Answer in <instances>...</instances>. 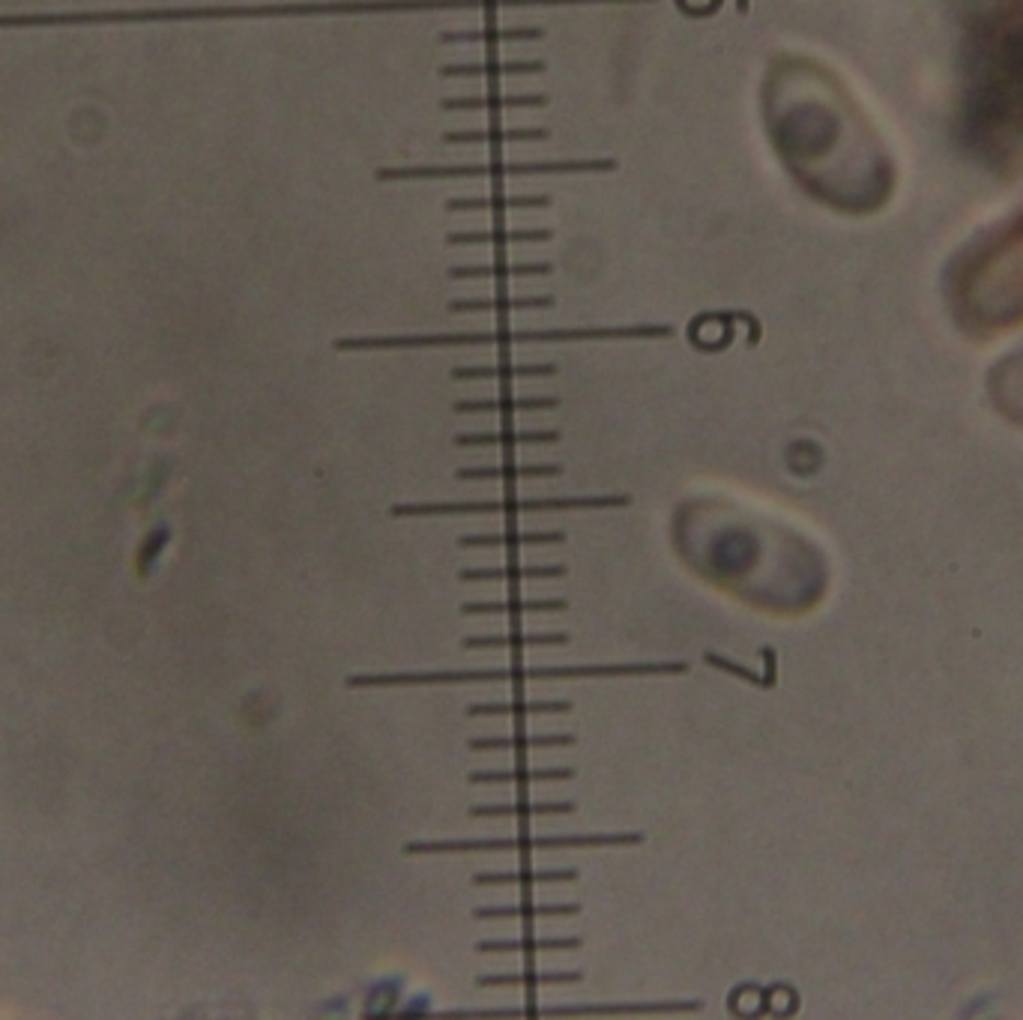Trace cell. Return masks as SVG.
<instances>
[{"label":"cell","mask_w":1023,"mask_h":1020,"mask_svg":"<svg viewBox=\"0 0 1023 1020\" xmlns=\"http://www.w3.org/2000/svg\"><path fill=\"white\" fill-rule=\"evenodd\" d=\"M616 171V159H527V162H446V165H396L377 168L380 183L405 180H497V177H545V174H607Z\"/></svg>","instance_id":"1"},{"label":"cell","mask_w":1023,"mask_h":1020,"mask_svg":"<svg viewBox=\"0 0 1023 1020\" xmlns=\"http://www.w3.org/2000/svg\"><path fill=\"white\" fill-rule=\"evenodd\" d=\"M628 494H581V497H503V500H458V503H398L393 518L441 515H518V512H578V509H623Z\"/></svg>","instance_id":"2"},{"label":"cell","mask_w":1023,"mask_h":1020,"mask_svg":"<svg viewBox=\"0 0 1023 1020\" xmlns=\"http://www.w3.org/2000/svg\"><path fill=\"white\" fill-rule=\"evenodd\" d=\"M644 845L640 832H616V835H524V838H452V841H408L405 853L408 855H434V853H503V850H518V853H533V850H569V847H638Z\"/></svg>","instance_id":"3"},{"label":"cell","mask_w":1023,"mask_h":1020,"mask_svg":"<svg viewBox=\"0 0 1023 1020\" xmlns=\"http://www.w3.org/2000/svg\"><path fill=\"white\" fill-rule=\"evenodd\" d=\"M673 327L668 324H628V327H550V329H497L503 348L509 344H545V341H647L671 339Z\"/></svg>","instance_id":"4"},{"label":"cell","mask_w":1023,"mask_h":1020,"mask_svg":"<svg viewBox=\"0 0 1023 1020\" xmlns=\"http://www.w3.org/2000/svg\"><path fill=\"white\" fill-rule=\"evenodd\" d=\"M524 668L503 670H405V673H356L348 677V689H389V685H458V682H518Z\"/></svg>","instance_id":"5"},{"label":"cell","mask_w":1023,"mask_h":1020,"mask_svg":"<svg viewBox=\"0 0 1023 1020\" xmlns=\"http://www.w3.org/2000/svg\"><path fill=\"white\" fill-rule=\"evenodd\" d=\"M689 673V661H640V665H569V668H524V680H611V677H677Z\"/></svg>","instance_id":"6"},{"label":"cell","mask_w":1023,"mask_h":1020,"mask_svg":"<svg viewBox=\"0 0 1023 1020\" xmlns=\"http://www.w3.org/2000/svg\"><path fill=\"white\" fill-rule=\"evenodd\" d=\"M550 273H554V267L548 261H495L450 267L452 282H464V279H497V282H507V279H533V275Z\"/></svg>","instance_id":"7"},{"label":"cell","mask_w":1023,"mask_h":1020,"mask_svg":"<svg viewBox=\"0 0 1023 1020\" xmlns=\"http://www.w3.org/2000/svg\"><path fill=\"white\" fill-rule=\"evenodd\" d=\"M557 299L548 294H500V296H467V299H452V315L464 311H542L554 308Z\"/></svg>","instance_id":"8"},{"label":"cell","mask_w":1023,"mask_h":1020,"mask_svg":"<svg viewBox=\"0 0 1023 1020\" xmlns=\"http://www.w3.org/2000/svg\"><path fill=\"white\" fill-rule=\"evenodd\" d=\"M554 230L548 228H491V230H450L446 242L450 246H536L548 242Z\"/></svg>","instance_id":"9"},{"label":"cell","mask_w":1023,"mask_h":1020,"mask_svg":"<svg viewBox=\"0 0 1023 1020\" xmlns=\"http://www.w3.org/2000/svg\"><path fill=\"white\" fill-rule=\"evenodd\" d=\"M560 407L557 395H497V398H462L455 401V413H521V410H554Z\"/></svg>","instance_id":"10"},{"label":"cell","mask_w":1023,"mask_h":1020,"mask_svg":"<svg viewBox=\"0 0 1023 1020\" xmlns=\"http://www.w3.org/2000/svg\"><path fill=\"white\" fill-rule=\"evenodd\" d=\"M545 93H485V97L443 99V111H503V109H545Z\"/></svg>","instance_id":"11"},{"label":"cell","mask_w":1023,"mask_h":1020,"mask_svg":"<svg viewBox=\"0 0 1023 1020\" xmlns=\"http://www.w3.org/2000/svg\"><path fill=\"white\" fill-rule=\"evenodd\" d=\"M566 533L560 530H518V533H476L458 536V548H524V545H562Z\"/></svg>","instance_id":"12"},{"label":"cell","mask_w":1023,"mask_h":1020,"mask_svg":"<svg viewBox=\"0 0 1023 1020\" xmlns=\"http://www.w3.org/2000/svg\"><path fill=\"white\" fill-rule=\"evenodd\" d=\"M545 60H482V64H446L441 78H500V76H539Z\"/></svg>","instance_id":"13"},{"label":"cell","mask_w":1023,"mask_h":1020,"mask_svg":"<svg viewBox=\"0 0 1023 1020\" xmlns=\"http://www.w3.org/2000/svg\"><path fill=\"white\" fill-rule=\"evenodd\" d=\"M557 365L548 362H500V365H455L452 381H512V377H554Z\"/></svg>","instance_id":"14"},{"label":"cell","mask_w":1023,"mask_h":1020,"mask_svg":"<svg viewBox=\"0 0 1023 1020\" xmlns=\"http://www.w3.org/2000/svg\"><path fill=\"white\" fill-rule=\"evenodd\" d=\"M545 126H491V129H455L443 132V144H515V141H548Z\"/></svg>","instance_id":"15"},{"label":"cell","mask_w":1023,"mask_h":1020,"mask_svg":"<svg viewBox=\"0 0 1023 1020\" xmlns=\"http://www.w3.org/2000/svg\"><path fill=\"white\" fill-rule=\"evenodd\" d=\"M550 207L548 195H482V197H450V213H512V209H545Z\"/></svg>","instance_id":"16"},{"label":"cell","mask_w":1023,"mask_h":1020,"mask_svg":"<svg viewBox=\"0 0 1023 1020\" xmlns=\"http://www.w3.org/2000/svg\"><path fill=\"white\" fill-rule=\"evenodd\" d=\"M569 644L566 632H509V635H467L462 637L464 649H521V647H562Z\"/></svg>","instance_id":"17"},{"label":"cell","mask_w":1023,"mask_h":1020,"mask_svg":"<svg viewBox=\"0 0 1023 1020\" xmlns=\"http://www.w3.org/2000/svg\"><path fill=\"white\" fill-rule=\"evenodd\" d=\"M575 868H557V871H479L474 874V886H536V883H575Z\"/></svg>","instance_id":"18"},{"label":"cell","mask_w":1023,"mask_h":1020,"mask_svg":"<svg viewBox=\"0 0 1023 1020\" xmlns=\"http://www.w3.org/2000/svg\"><path fill=\"white\" fill-rule=\"evenodd\" d=\"M562 476L560 464H495V467H458L455 479L458 483H474V479H550Z\"/></svg>","instance_id":"19"},{"label":"cell","mask_w":1023,"mask_h":1020,"mask_svg":"<svg viewBox=\"0 0 1023 1020\" xmlns=\"http://www.w3.org/2000/svg\"><path fill=\"white\" fill-rule=\"evenodd\" d=\"M545 36V27L539 24H524V27H474V31H450L441 33V43L452 45V43H485V45H497V43H533V39H542Z\"/></svg>","instance_id":"20"},{"label":"cell","mask_w":1023,"mask_h":1020,"mask_svg":"<svg viewBox=\"0 0 1023 1020\" xmlns=\"http://www.w3.org/2000/svg\"><path fill=\"white\" fill-rule=\"evenodd\" d=\"M575 746L572 734H515V736H479L470 739L474 751H530V748Z\"/></svg>","instance_id":"21"},{"label":"cell","mask_w":1023,"mask_h":1020,"mask_svg":"<svg viewBox=\"0 0 1023 1020\" xmlns=\"http://www.w3.org/2000/svg\"><path fill=\"white\" fill-rule=\"evenodd\" d=\"M575 802H485V805H470V817H545V814H572Z\"/></svg>","instance_id":"22"},{"label":"cell","mask_w":1023,"mask_h":1020,"mask_svg":"<svg viewBox=\"0 0 1023 1020\" xmlns=\"http://www.w3.org/2000/svg\"><path fill=\"white\" fill-rule=\"evenodd\" d=\"M560 431L542 428V431H485V434H458L455 446H539V443H557Z\"/></svg>","instance_id":"23"},{"label":"cell","mask_w":1023,"mask_h":1020,"mask_svg":"<svg viewBox=\"0 0 1023 1020\" xmlns=\"http://www.w3.org/2000/svg\"><path fill=\"white\" fill-rule=\"evenodd\" d=\"M566 566H495V569H462L458 581H542V578H562Z\"/></svg>","instance_id":"24"},{"label":"cell","mask_w":1023,"mask_h":1020,"mask_svg":"<svg viewBox=\"0 0 1023 1020\" xmlns=\"http://www.w3.org/2000/svg\"><path fill=\"white\" fill-rule=\"evenodd\" d=\"M566 599H503V602H467L462 604L464 616L476 614H557L566 611Z\"/></svg>","instance_id":"25"},{"label":"cell","mask_w":1023,"mask_h":1020,"mask_svg":"<svg viewBox=\"0 0 1023 1020\" xmlns=\"http://www.w3.org/2000/svg\"><path fill=\"white\" fill-rule=\"evenodd\" d=\"M581 949L578 937H521V940H482L476 943L479 954H503V952H575Z\"/></svg>","instance_id":"26"},{"label":"cell","mask_w":1023,"mask_h":1020,"mask_svg":"<svg viewBox=\"0 0 1023 1020\" xmlns=\"http://www.w3.org/2000/svg\"><path fill=\"white\" fill-rule=\"evenodd\" d=\"M572 713L569 701H512V703H470L467 715H562Z\"/></svg>","instance_id":"27"},{"label":"cell","mask_w":1023,"mask_h":1020,"mask_svg":"<svg viewBox=\"0 0 1023 1020\" xmlns=\"http://www.w3.org/2000/svg\"><path fill=\"white\" fill-rule=\"evenodd\" d=\"M575 769H503V772H470V784H539V781H572Z\"/></svg>","instance_id":"28"},{"label":"cell","mask_w":1023,"mask_h":1020,"mask_svg":"<svg viewBox=\"0 0 1023 1020\" xmlns=\"http://www.w3.org/2000/svg\"><path fill=\"white\" fill-rule=\"evenodd\" d=\"M578 904H518V907H479L474 919H548V916H578Z\"/></svg>","instance_id":"29"},{"label":"cell","mask_w":1023,"mask_h":1020,"mask_svg":"<svg viewBox=\"0 0 1023 1020\" xmlns=\"http://www.w3.org/2000/svg\"><path fill=\"white\" fill-rule=\"evenodd\" d=\"M701 1002H640V1006H583V1009H550L545 1015H673L697 1011Z\"/></svg>","instance_id":"30"},{"label":"cell","mask_w":1023,"mask_h":1020,"mask_svg":"<svg viewBox=\"0 0 1023 1020\" xmlns=\"http://www.w3.org/2000/svg\"><path fill=\"white\" fill-rule=\"evenodd\" d=\"M583 973L578 970H562V973H509V976H479L476 985L479 987H539V985H566V982H581Z\"/></svg>","instance_id":"31"},{"label":"cell","mask_w":1023,"mask_h":1020,"mask_svg":"<svg viewBox=\"0 0 1023 1020\" xmlns=\"http://www.w3.org/2000/svg\"><path fill=\"white\" fill-rule=\"evenodd\" d=\"M704 661L706 665H713V668L725 670V673H734V677H739V680L751 682V685H763V689H766V682L760 680L754 670L742 668V665H737V661H730V658H725V656H718V653H704Z\"/></svg>","instance_id":"32"}]
</instances>
